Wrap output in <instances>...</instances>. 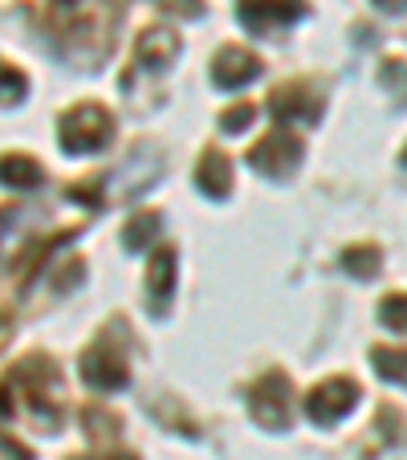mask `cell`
Returning <instances> with one entry per match:
<instances>
[{
  "mask_svg": "<svg viewBox=\"0 0 407 460\" xmlns=\"http://www.w3.org/2000/svg\"><path fill=\"white\" fill-rule=\"evenodd\" d=\"M111 135H114V119L98 102H82L61 119V151H70V155L102 151L111 143Z\"/></svg>",
  "mask_w": 407,
  "mask_h": 460,
  "instance_id": "1",
  "label": "cell"
},
{
  "mask_svg": "<svg viewBox=\"0 0 407 460\" xmlns=\"http://www.w3.org/2000/svg\"><path fill=\"white\" fill-rule=\"evenodd\" d=\"M249 408H252V420L265 428H286L289 424V411H294V387L281 371H269L261 375V383L249 391Z\"/></svg>",
  "mask_w": 407,
  "mask_h": 460,
  "instance_id": "2",
  "label": "cell"
},
{
  "mask_svg": "<svg viewBox=\"0 0 407 460\" xmlns=\"http://www.w3.org/2000/svg\"><path fill=\"white\" fill-rule=\"evenodd\" d=\"M249 159L261 175H269V180H289L297 159H302V143L294 139V130L278 127V130H269L265 139L249 151Z\"/></svg>",
  "mask_w": 407,
  "mask_h": 460,
  "instance_id": "3",
  "label": "cell"
},
{
  "mask_svg": "<svg viewBox=\"0 0 407 460\" xmlns=\"http://www.w3.org/2000/svg\"><path fill=\"white\" fill-rule=\"evenodd\" d=\"M236 13H241L244 29H252V33H273V29L294 25L305 13V4L302 0H241Z\"/></svg>",
  "mask_w": 407,
  "mask_h": 460,
  "instance_id": "4",
  "label": "cell"
},
{
  "mask_svg": "<svg viewBox=\"0 0 407 460\" xmlns=\"http://www.w3.org/2000/svg\"><path fill=\"white\" fill-rule=\"evenodd\" d=\"M355 403H358L355 383L350 379H330V383H322V387L310 391L305 411H310V420H318V424H334V420H342Z\"/></svg>",
  "mask_w": 407,
  "mask_h": 460,
  "instance_id": "5",
  "label": "cell"
},
{
  "mask_svg": "<svg viewBox=\"0 0 407 460\" xmlns=\"http://www.w3.org/2000/svg\"><path fill=\"white\" fill-rule=\"evenodd\" d=\"M82 379L98 391H119V387H127L130 367L119 350H111L106 342H98V347H90L86 358H82Z\"/></svg>",
  "mask_w": 407,
  "mask_h": 460,
  "instance_id": "6",
  "label": "cell"
},
{
  "mask_svg": "<svg viewBox=\"0 0 407 460\" xmlns=\"http://www.w3.org/2000/svg\"><path fill=\"white\" fill-rule=\"evenodd\" d=\"M261 78V58L249 49H241V45H228V49L217 53V66H212V82H217L220 90H241L249 86V82Z\"/></svg>",
  "mask_w": 407,
  "mask_h": 460,
  "instance_id": "7",
  "label": "cell"
},
{
  "mask_svg": "<svg viewBox=\"0 0 407 460\" xmlns=\"http://www.w3.org/2000/svg\"><path fill=\"white\" fill-rule=\"evenodd\" d=\"M269 111H273V119L278 122H302V127H310V122H318L322 114V98L314 94L310 86H281L273 90V98H269Z\"/></svg>",
  "mask_w": 407,
  "mask_h": 460,
  "instance_id": "8",
  "label": "cell"
},
{
  "mask_svg": "<svg viewBox=\"0 0 407 460\" xmlns=\"http://www.w3.org/2000/svg\"><path fill=\"white\" fill-rule=\"evenodd\" d=\"M172 289H175V252L155 249V257H151V273H147V297H151V314H155V318L167 310Z\"/></svg>",
  "mask_w": 407,
  "mask_h": 460,
  "instance_id": "9",
  "label": "cell"
},
{
  "mask_svg": "<svg viewBox=\"0 0 407 460\" xmlns=\"http://www.w3.org/2000/svg\"><path fill=\"white\" fill-rule=\"evenodd\" d=\"M175 53H180V37L167 33V29H147L139 37V45H135V61L143 70H164V66L175 61Z\"/></svg>",
  "mask_w": 407,
  "mask_h": 460,
  "instance_id": "10",
  "label": "cell"
},
{
  "mask_svg": "<svg viewBox=\"0 0 407 460\" xmlns=\"http://www.w3.org/2000/svg\"><path fill=\"white\" fill-rule=\"evenodd\" d=\"M196 188L204 191V196H212V200L228 196V188H233V167H228V159L220 155V151H204V159L196 164Z\"/></svg>",
  "mask_w": 407,
  "mask_h": 460,
  "instance_id": "11",
  "label": "cell"
},
{
  "mask_svg": "<svg viewBox=\"0 0 407 460\" xmlns=\"http://www.w3.org/2000/svg\"><path fill=\"white\" fill-rule=\"evenodd\" d=\"M0 183L4 188H37L41 183V172H37V164L29 155H4L0 159Z\"/></svg>",
  "mask_w": 407,
  "mask_h": 460,
  "instance_id": "12",
  "label": "cell"
},
{
  "mask_svg": "<svg viewBox=\"0 0 407 460\" xmlns=\"http://www.w3.org/2000/svg\"><path fill=\"white\" fill-rule=\"evenodd\" d=\"M159 225H164V217H159V212H139V217L127 225V249L130 252H143L151 241H159Z\"/></svg>",
  "mask_w": 407,
  "mask_h": 460,
  "instance_id": "13",
  "label": "cell"
},
{
  "mask_svg": "<svg viewBox=\"0 0 407 460\" xmlns=\"http://www.w3.org/2000/svg\"><path fill=\"white\" fill-rule=\"evenodd\" d=\"M371 358H375V371H379L383 379H387V383H399V387H407V350L375 347Z\"/></svg>",
  "mask_w": 407,
  "mask_h": 460,
  "instance_id": "14",
  "label": "cell"
},
{
  "mask_svg": "<svg viewBox=\"0 0 407 460\" xmlns=\"http://www.w3.org/2000/svg\"><path fill=\"white\" fill-rule=\"evenodd\" d=\"M342 265H347L350 273H358V278H375V273H379V249H371V244L347 249L342 252Z\"/></svg>",
  "mask_w": 407,
  "mask_h": 460,
  "instance_id": "15",
  "label": "cell"
},
{
  "mask_svg": "<svg viewBox=\"0 0 407 460\" xmlns=\"http://www.w3.org/2000/svg\"><path fill=\"white\" fill-rule=\"evenodd\" d=\"M25 90H29L25 74H17L13 66H4V61H0V102H21V98H25Z\"/></svg>",
  "mask_w": 407,
  "mask_h": 460,
  "instance_id": "16",
  "label": "cell"
},
{
  "mask_svg": "<svg viewBox=\"0 0 407 460\" xmlns=\"http://www.w3.org/2000/svg\"><path fill=\"white\" fill-rule=\"evenodd\" d=\"M379 318L387 322L391 331H403V334H407V294H391V297H383Z\"/></svg>",
  "mask_w": 407,
  "mask_h": 460,
  "instance_id": "17",
  "label": "cell"
},
{
  "mask_svg": "<svg viewBox=\"0 0 407 460\" xmlns=\"http://www.w3.org/2000/svg\"><path fill=\"white\" fill-rule=\"evenodd\" d=\"M252 114H257V106H252V102H241V106H233V111H225V119H220V122H225L228 135H236V130H244V127L252 122Z\"/></svg>",
  "mask_w": 407,
  "mask_h": 460,
  "instance_id": "18",
  "label": "cell"
},
{
  "mask_svg": "<svg viewBox=\"0 0 407 460\" xmlns=\"http://www.w3.org/2000/svg\"><path fill=\"white\" fill-rule=\"evenodd\" d=\"M70 200H78V204H90V208H98V204H102V188H98V180L74 183V188H70Z\"/></svg>",
  "mask_w": 407,
  "mask_h": 460,
  "instance_id": "19",
  "label": "cell"
},
{
  "mask_svg": "<svg viewBox=\"0 0 407 460\" xmlns=\"http://www.w3.org/2000/svg\"><path fill=\"white\" fill-rule=\"evenodd\" d=\"M74 460H135L130 452H102V456H74Z\"/></svg>",
  "mask_w": 407,
  "mask_h": 460,
  "instance_id": "20",
  "label": "cell"
},
{
  "mask_svg": "<svg viewBox=\"0 0 407 460\" xmlns=\"http://www.w3.org/2000/svg\"><path fill=\"white\" fill-rule=\"evenodd\" d=\"M379 9H391V13H403L407 9V0H375Z\"/></svg>",
  "mask_w": 407,
  "mask_h": 460,
  "instance_id": "21",
  "label": "cell"
},
{
  "mask_svg": "<svg viewBox=\"0 0 407 460\" xmlns=\"http://www.w3.org/2000/svg\"><path fill=\"white\" fill-rule=\"evenodd\" d=\"M403 164H407V151H403Z\"/></svg>",
  "mask_w": 407,
  "mask_h": 460,
  "instance_id": "22",
  "label": "cell"
}]
</instances>
